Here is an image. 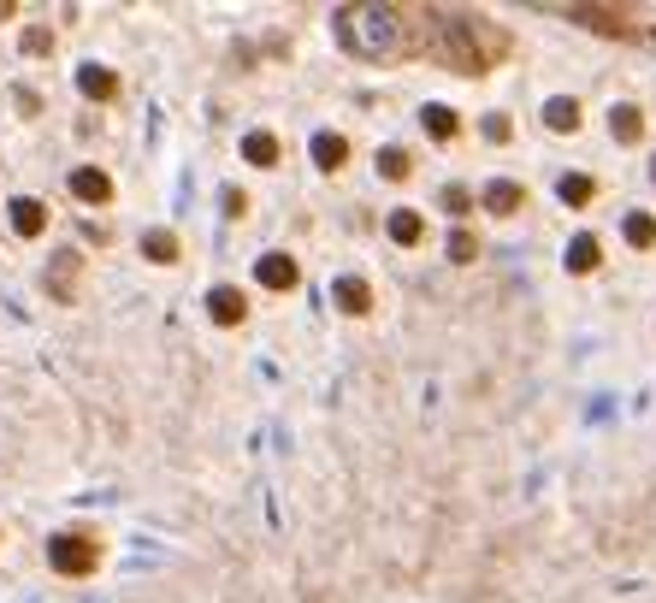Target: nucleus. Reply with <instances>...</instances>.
<instances>
[{
	"label": "nucleus",
	"mask_w": 656,
	"mask_h": 603,
	"mask_svg": "<svg viewBox=\"0 0 656 603\" xmlns=\"http://www.w3.org/2000/svg\"><path fill=\"white\" fill-rule=\"evenodd\" d=\"M621 231H627V243H633V249H651V243H656V219H651V213H627V225H621Z\"/></svg>",
	"instance_id": "obj_22"
},
{
	"label": "nucleus",
	"mask_w": 656,
	"mask_h": 603,
	"mask_svg": "<svg viewBox=\"0 0 656 603\" xmlns=\"http://www.w3.org/2000/svg\"><path fill=\"white\" fill-rule=\"evenodd\" d=\"M6 213H12V231H18V237H42V231H48V207L36 196H18Z\"/></svg>",
	"instance_id": "obj_7"
},
{
	"label": "nucleus",
	"mask_w": 656,
	"mask_h": 603,
	"mask_svg": "<svg viewBox=\"0 0 656 603\" xmlns=\"http://www.w3.org/2000/svg\"><path fill=\"white\" fill-rule=\"evenodd\" d=\"M207 314H213L219 326H243L249 296H243V290H231V284H219V290H207Z\"/></svg>",
	"instance_id": "obj_6"
},
{
	"label": "nucleus",
	"mask_w": 656,
	"mask_h": 603,
	"mask_svg": "<svg viewBox=\"0 0 656 603\" xmlns=\"http://www.w3.org/2000/svg\"><path fill=\"white\" fill-rule=\"evenodd\" d=\"M343 160H349V142H343L337 131H320V136H314V166H320V172H337Z\"/></svg>",
	"instance_id": "obj_12"
},
{
	"label": "nucleus",
	"mask_w": 656,
	"mask_h": 603,
	"mask_svg": "<svg viewBox=\"0 0 656 603\" xmlns=\"http://www.w3.org/2000/svg\"><path fill=\"white\" fill-rule=\"evenodd\" d=\"M48 48H54V30H42V24L24 30V54H48Z\"/></svg>",
	"instance_id": "obj_25"
},
{
	"label": "nucleus",
	"mask_w": 656,
	"mask_h": 603,
	"mask_svg": "<svg viewBox=\"0 0 656 603\" xmlns=\"http://www.w3.org/2000/svg\"><path fill=\"white\" fill-rule=\"evenodd\" d=\"M609 131H615V142H639V136H645V113H639L633 101H621V107L609 113Z\"/></svg>",
	"instance_id": "obj_13"
},
{
	"label": "nucleus",
	"mask_w": 656,
	"mask_h": 603,
	"mask_svg": "<svg viewBox=\"0 0 656 603\" xmlns=\"http://www.w3.org/2000/svg\"><path fill=\"white\" fill-rule=\"evenodd\" d=\"M544 125L550 131H580V101H568V95H556V101H544Z\"/></svg>",
	"instance_id": "obj_14"
},
{
	"label": "nucleus",
	"mask_w": 656,
	"mask_h": 603,
	"mask_svg": "<svg viewBox=\"0 0 656 603\" xmlns=\"http://www.w3.org/2000/svg\"><path fill=\"white\" fill-rule=\"evenodd\" d=\"M420 125H426V131L438 136V142H450V136H456V113H450V107H438V101H432V107H426V113H420Z\"/></svg>",
	"instance_id": "obj_20"
},
{
	"label": "nucleus",
	"mask_w": 656,
	"mask_h": 603,
	"mask_svg": "<svg viewBox=\"0 0 656 603\" xmlns=\"http://www.w3.org/2000/svg\"><path fill=\"white\" fill-rule=\"evenodd\" d=\"M591 190H597V184H591L586 172H568V178L556 184V196L568 201V207H586V201H591Z\"/></svg>",
	"instance_id": "obj_21"
},
{
	"label": "nucleus",
	"mask_w": 656,
	"mask_h": 603,
	"mask_svg": "<svg viewBox=\"0 0 656 603\" xmlns=\"http://www.w3.org/2000/svg\"><path fill=\"white\" fill-rule=\"evenodd\" d=\"M225 213L243 219V213H249V196H243V190H225Z\"/></svg>",
	"instance_id": "obj_28"
},
{
	"label": "nucleus",
	"mask_w": 656,
	"mask_h": 603,
	"mask_svg": "<svg viewBox=\"0 0 656 603\" xmlns=\"http://www.w3.org/2000/svg\"><path fill=\"white\" fill-rule=\"evenodd\" d=\"M71 196L101 207V201L113 196V178H107V172H95V166H83V172H71Z\"/></svg>",
	"instance_id": "obj_10"
},
{
	"label": "nucleus",
	"mask_w": 656,
	"mask_h": 603,
	"mask_svg": "<svg viewBox=\"0 0 656 603\" xmlns=\"http://www.w3.org/2000/svg\"><path fill=\"white\" fill-rule=\"evenodd\" d=\"M562 18H580L591 30H603V36H633V12L627 6H556Z\"/></svg>",
	"instance_id": "obj_4"
},
{
	"label": "nucleus",
	"mask_w": 656,
	"mask_h": 603,
	"mask_svg": "<svg viewBox=\"0 0 656 603\" xmlns=\"http://www.w3.org/2000/svg\"><path fill=\"white\" fill-rule=\"evenodd\" d=\"M243 160H249V166H278V136L272 131H249L243 136Z\"/></svg>",
	"instance_id": "obj_16"
},
{
	"label": "nucleus",
	"mask_w": 656,
	"mask_h": 603,
	"mask_svg": "<svg viewBox=\"0 0 656 603\" xmlns=\"http://www.w3.org/2000/svg\"><path fill=\"white\" fill-rule=\"evenodd\" d=\"M379 178H408V154H402V148H379Z\"/></svg>",
	"instance_id": "obj_23"
},
{
	"label": "nucleus",
	"mask_w": 656,
	"mask_h": 603,
	"mask_svg": "<svg viewBox=\"0 0 656 603\" xmlns=\"http://www.w3.org/2000/svg\"><path fill=\"white\" fill-rule=\"evenodd\" d=\"M77 89H83L89 101H113V95H119V77H113L107 66H83L77 71Z\"/></svg>",
	"instance_id": "obj_11"
},
{
	"label": "nucleus",
	"mask_w": 656,
	"mask_h": 603,
	"mask_svg": "<svg viewBox=\"0 0 656 603\" xmlns=\"http://www.w3.org/2000/svg\"><path fill=\"white\" fill-rule=\"evenodd\" d=\"M503 48H509V36L491 18H479V12H432V54L444 66L479 77V71H491L503 60Z\"/></svg>",
	"instance_id": "obj_1"
},
{
	"label": "nucleus",
	"mask_w": 656,
	"mask_h": 603,
	"mask_svg": "<svg viewBox=\"0 0 656 603\" xmlns=\"http://www.w3.org/2000/svg\"><path fill=\"white\" fill-rule=\"evenodd\" d=\"M444 207H450V213H467V190H461V184H444Z\"/></svg>",
	"instance_id": "obj_26"
},
{
	"label": "nucleus",
	"mask_w": 656,
	"mask_h": 603,
	"mask_svg": "<svg viewBox=\"0 0 656 603\" xmlns=\"http://www.w3.org/2000/svg\"><path fill=\"white\" fill-rule=\"evenodd\" d=\"M331 302H337L343 314H373V290H367L361 278H337V284H331Z\"/></svg>",
	"instance_id": "obj_9"
},
{
	"label": "nucleus",
	"mask_w": 656,
	"mask_h": 603,
	"mask_svg": "<svg viewBox=\"0 0 656 603\" xmlns=\"http://www.w3.org/2000/svg\"><path fill=\"white\" fill-rule=\"evenodd\" d=\"M337 42L349 48V54H361V60H396L402 48H408V12L402 6H379V0H367V6H337Z\"/></svg>",
	"instance_id": "obj_2"
},
{
	"label": "nucleus",
	"mask_w": 656,
	"mask_h": 603,
	"mask_svg": "<svg viewBox=\"0 0 656 603\" xmlns=\"http://www.w3.org/2000/svg\"><path fill=\"white\" fill-rule=\"evenodd\" d=\"M48 562H54L60 574H71V580H77V574H89V568L101 562V544H95V538L66 533V538H54V544H48Z\"/></svg>",
	"instance_id": "obj_3"
},
{
	"label": "nucleus",
	"mask_w": 656,
	"mask_h": 603,
	"mask_svg": "<svg viewBox=\"0 0 656 603\" xmlns=\"http://www.w3.org/2000/svg\"><path fill=\"white\" fill-rule=\"evenodd\" d=\"M385 231H391V243H402V249H414V243L426 237V225H420V213H408V207H396V213H391V225H385Z\"/></svg>",
	"instance_id": "obj_17"
},
{
	"label": "nucleus",
	"mask_w": 656,
	"mask_h": 603,
	"mask_svg": "<svg viewBox=\"0 0 656 603\" xmlns=\"http://www.w3.org/2000/svg\"><path fill=\"white\" fill-rule=\"evenodd\" d=\"M651 178H656V160H651Z\"/></svg>",
	"instance_id": "obj_30"
},
{
	"label": "nucleus",
	"mask_w": 656,
	"mask_h": 603,
	"mask_svg": "<svg viewBox=\"0 0 656 603\" xmlns=\"http://www.w3.org/2000/svg\"><path fill=\"white\" fill-rule=\"evenodd\" d=\"M473 255H479L473 231H450V261H473Z\"/></svg>",
	"instance_id": "obj_24"
},
{
	"label": "nucleus",
	"mask_w": 656,
	"mask_h": 603,
	"mask_svg": "<svg viewBox=\"0 0 656 603\" xmlns=\"http://www.w3.org/2000/svg\"><path fill=\"white\" fill-rule=\"evenodd\" d=\"M255 278H261L266 290H290L302 272H296V261H290V255H261V261H255Z\"/></svg>",
	"instance_id": "obj_8"
},
{
	"label": "nucleus",
	"mask_w": 656,
	"mask_h": 603,
	"mask_svg": "<svg viewBox=\"0 0 656 603\" xmlns=\"http://www.w3.org/2000/svg\"><path fill=\"white\" fill-rule=\"evenodd\" d=\"M597 261H603V249H597V237H591V231H580V237L568 243V272H591Z\"/></svg>",
	"instance_id": "obj_18"
},
{
	"label": "nucleus",
	"mask_w": 656,
	"mask_h": 603,
	"mask_svg": "<svg viewBox=\"0 0 656 603\" xmlns=\"http://www.w3.org/2000/svg\"><path fill=\"white\" fill-rule=\"evenodd\" d=\"M485 136H491V142H509V119H503V113H491V119H485Z\"/></svg>",
	"instance_id": "obj_27"
},
{
	"label": "nucleus",
	"mask_w": 656,
	"mask_h": 603,
	"mask_svg": "<svg viewBox=\"0 0 656 603\" xmlns=\"http://www.w3.org/2000/svg\"><path fill=\"white\" fill-rule=\"evenodd\" d=\"M0 18H12V0H0Z\"/></svg>",
	"instance_id": "obj_29"
},
{
	"label": "nucleus",
	"mask_w": 656,
	"mask_h": 603,
	"mask_svg": "<svg viewBox=\"0 0 656 603\" xmlns=\"http://www.w3.org/2000/svg\"><path fill=\"white\" fill-rule=\"evenodd\" d=\"M77 267H83L77 249H60V255L48 261V296H54V302H71V296H77Z\"/></svg>",
	"instance_id": "obj_5"
},
{
	"label": "nucleus",
	"mask_w": 656,
	"mask_h": 603,
	"mask_svg": "<svg viewBox=\"0 0 656 603\" xmlns=\"http://www.w3.org/2000/svg\"><path fill=\"white\" fill-rule=\"evenodd\" d=\"M521 201H526V190L521 184H509V178L485 184V207H491V213H521Z\"/></svg>",
	"instance_id": "obj_15"
},
{
	"label": "nucleus",
	"mask_w": 656,
	"mask_h": 603,
	"mask_svg": "<svg viewBox=\"0 0 656 603\" xmlns=\"http://www.w3.org/2000/svg\"><path fill=\"white\" fill-rule=\"evenodd\" d=\"M142 255L166 267V261H178V237L172 231H142Z\"/></svg>",
	"instance_id": "obj_19"
}]
</instances>
